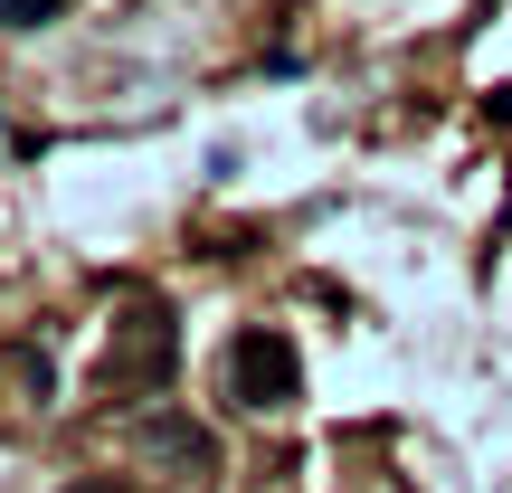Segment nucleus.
<instances>
[{"label":"nucleus","instance_id":"1","mask_svg":"<svg viewBox=\"0 0 512 493\" xmlns=\"http://www.w3.org/2000/svg\"><path fill=\"white\" fill-rule=\"evenodd\" d=\"M171 370H181V332H171V313L162 304H133L124 323H114V342H105V389H114V399H162Z\"/></svg>","mask_w":512,"mask_h":493},{"label":"nucleus","instance_id":"2","mask_svg":"<svg viewBox=\"0 0 512 493\" xmlns=\"http://www.w3.org/2000/svg\"><path fill=\"white\" fill-rule=\"evenodd\" d=\"M228 399L238 408H294L304 399V361L285 332H238L228 342Z\"/></svg>","mask_w":512,"mask_h":493},{"label":"nucleus","instance_id":"3","mask_svg":"<svg viewBox=\"0 0 512 493\" xmlns=\"http://www.w3.org/2000/svg\"><path fill=\"white\" fill-rule=\"evenodd\" d=\"M143 446H152V456H171V465H219L209 427H190V418H152V427H143Z\"/></svg>","mask_w":512,"mask_h":493},{"label":"nucleus","instance_id":"4","mask_svg":"<svg viewBox=\"0 0 512 493\" xmlns=\"http://www.w3.org/2000/svg\"><path fill=\"white\" fill-rule=\"evenodd\" d=\"M57 0H0V29H29V19H48Z\"/></svg>","mask_w":512,"mask_h":493},{"label":"nucleus","instance_id":"5","mask_svg":"<svg viewBox=\"0 0 512 493\" xmlns=\"http://www.w3.org/2000/svg\"><path fill=\"white\" fill-rule=\"evenodd\" d=\"M67 493H114V484H95V475H86V484H67Z\"/></svg>","mask_w":512,"mask_h":493}]
</instances>
